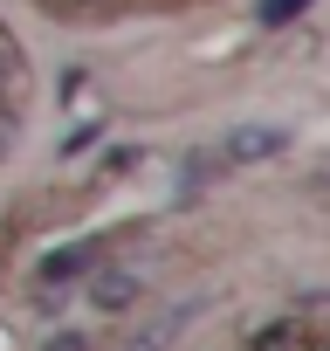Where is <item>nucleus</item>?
Listing matches in <instances>:
<instances>
[{
    "label": "nucleus",
    "mask_w": 330,
    "mask_h": 351,
    "mask_svg": "<svg viewBox=\"0 0 330 351\" xmlns=\"http://www.w3.org/2000/svg\"><path fill=\"white\" fill-rule=\"evenodd\" d=\"M103 255H110V234L62 241V248H49V255L35 262V289H62V282H76V276H97V269H103Z\"/></svg>",
    "instance_id": "obj_1"
},
{
    "label": "nucleus",
    "mask_w": 330,
    "mask_h": 351,
    "mask_svg": "<svg viewBox=\"0 0 330 351\" xmlns=\"http://www.w3.org/2000/svg\"><path fill=\"white\" fill-rule=\"evenodd\" d=\"M220 172H234L220 145H200V152H186V186H200V180H220Z\"/></svg>",
    "instance_id": "obj_5"
},
{
    "label": "nucleus",
    "mask_w": 330,
    "mask_h": 351,
    "mask_svg": "<svg viewBox=\"0 0 330 351\" xmlns=\"http://www.w3.org/2000/svg\"><path fill=\"white\" fill-rule=\"evenodd\" d=\"M21 83H28V76H21V49L8 42V28H0V117L21 110Z\"/></svg>",
    "instance_id": "obj_4"
},
{
    "label": "nucleus",
    "mask_w": 330,
    "mask_h": 351,
    "mask_svg": "<svg viewBox=\"0 0 330 351\" xmlns=\"http://www.w3.org/2000/svg\"><path fill=\"white\" fill-rule=\"evenodd\" d=\"M42 351H97V337H83V330H55V337H42Z\"/></svg>",
    "instance_id": "obj_8"
},
{
    "label": "nucleus",
    "mask_w": 330,
    "mask_h": 351,
    "mask_svg": "<svg viewBox=\"0 0 330 351\" xmlns=\"http://www.w3.org/2000/svg\"><path fill=\"white\" fill-rule=\"evenodd\" d=\"M138 296H144V276H138V269H97V276H90L97 317H117V310H131Z\"/></svg>",
    "instance_id": "obj_3"
},
{
    "label": "nucleus",
    "mask_w": 330,
    "mask_h": 351,
    "mask_svg": "<svg viewBox=\"0 0 330 351\" xmlns=\"http://www.w3.org/2000/svg\"><path fill=\"white\" fill-rule=\"evenodd\" d=\"M49 14H62V21H83V14H110L103 0H49Z\"/></svg>",
    "instance_id": "obj_7"
},
{
    "label": "nucleus",
    "mask_w": 330,
    "mask_h": 351,
    "mask_svg": "<svg viewBox=\"0 0 330 351\" xmlns=\"http://www.w3.org/2000/svg\"><path fill=\"white\" fill-rule=\"evenodd\" d=\"M309 8H316V0H262L255 21H262V28H289V21H303Z\"/></svg>",
    "instance_id": "obj_6"
},
{
    "label": "nucleus",
    "mask_w": 330,
    "mask_h": 351,
    "mask_svg": "<svg viewBox=\"0 0 330 351\" xmlns=\"http://www.w3.org/2000/svg\"><path fill=\"white\" fill-rule=\"evenodd\" d=\"M14 152V117H0V158Z\"/></svg>",
    "instance_id": "obj_9"
},
{
    "label": "nucleus",
    "mask_w": 330,
    "mask_h": 351,
    "mask_svg": "<svg viewBox=\"0 0 330 351\" xmlns=\"http://www.w3.org/2000/svg\"><path fill=\"white\" fill-rule=\"evenodd\" d=\"M220 152H227V165H262V158H282L289 152V131L282 124H234L220 138Z\"/></svg>",
    "instance_id": "obj_2"
}]
</instances>
